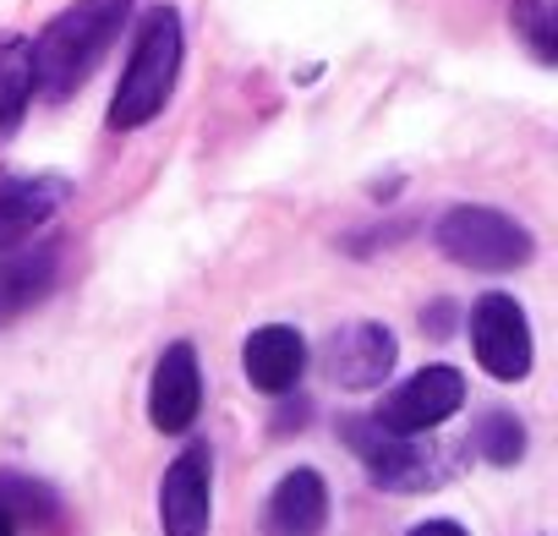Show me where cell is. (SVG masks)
Masks as SVG:
<instances>
[{"mask_svg":"<svg viewBox=\"0 0 558 536\" xmlns=\"http://www.w3.org/2000/svg\"><path fill=\"white\" fill-rule=\"evenodd\" d=\"M181 56H186V34H181V12L175 7H148L126 56V72L110 94V132H137L148 126L181 77Z\"/></svg>","mask_w":558,"mask_h":536,"instance_id":"obj_2","label":"cell"},{"mask_svg":"<svg viewBox=\"0 0 558 536\" xmlns=\"http://www.w3.org/2000/svg\"><path fill=\"white\" fill-rule=\"evenodd\" d=\"M433 246L460 263V268H482V275H504V268H525L536 257V235L487 203H454L438 224H433Z\"/></svg>","mask_w":558,"mask_h":536,"instance_id":"obj_4","label":"cell"},{"mask_svg":"<svg viewBox=\"0 0 558 536\" xmlns=\"http://www.w3.org/2000/svg\"><path fill=\"white\" fill-rule=\"evenodd\" d=\"M208 520H214V454L208 443H186L159 482V531L208 536Z\"/></svg>","mask_w":558,"mask_h":536,"instance_id":"obj_8","label":"cell"},{"mask_svg":"<svg viewBox=\"0 0 558 536\" xmlns=\"http://www.w3.org/2000/svg\"><path fill=\"white\" fill-rule=\"evenodd\" d=\"M132 7L137 0H72L61 17H50L45 34L28 39V50H34V94L50 99V105L72 99L99 72V61L116 50Z\"/></svg>","mask_w":558,"mask_h":536,"instance_id":"obj_1","label":"cell"},{"mask_svg":"<svg viewBox=\"0 0 558 536\" xmlns=\"http://www.w3.org/2000/svg\"><path fill=\"white\" fill-rule=\"evenodd\" d=\"M411 536H471L465 525H454V520H422Z\"/></svg>","mask_w":558,"mask_h":536,"instance_id":"obj_18","label":"cell"},{"mask_svg":"<svg viewBox=\"0 0 558 536\" xmlns=\"http://www.w3.org/2000/svg\"><path fill=\"white\" fill-rule=\"evenodd\" d=\"M395 362H400V340H395V329H384L373 318L340 324L324 340V356H318L324 378L340 383V389H378V383H389Z\"/></svg>","mask_w":558,"mask_h":536,"instance_id":"obj_7","label":"cell"},{"mask_svg":"<svg viewBox=\"0 0 558 536\" xmlns=\"http://www.w3.org/2000/svg\"><path fill=\"white\" fill-rule=\"evenodd\" d=\"M72 197L66 175H0V246H17L45 230Z\"/></svg>","mask_w":558,"mask_h":536,"instance_id":"obj_12","label":"cell"},{"mask_svg":"<svg viewBox=\"0 0 558 536\" xmlns=\"http://www.w3.org/2000/svg\"><path fill=\"white\" fill-rule=\"evenodd\" d=\"M17 531H23V525H17V514H12L7 503H0V536H17Z\"/></svg>","mask_w":558,"mask_h":536,"instance_id":"obj_19","label":"cell"},{"mask_svg":"<svg viewBox=\"0 0 558 536\" xmlns=\"http://www.w3.org/2000/svg\"><path fill=\"white\" fill-rule=\"evenodd\" d=\"M203 411V373H197V351L192 340H175L159 367H154V383H148V422L159 433H186Z\"/></svg>","mask_w":558,"mask_h":536,"instance_id":"obj_10","label":"cell"},{"mask_svg":"<svg viewBox=\"0 0 558 536\" xmlns=\"http://www.w3.org/2000/svg\"><path fill=\"white\" fill-rule=\"evenodd\" d=\"M324 525H329V482L313 465L286 471L263 503V531L268 536H324Z\"/></svg>","mask_w":558,"mask_h":536,"instance_id":"obj_13","label":"cell"},{"mask_svg":"<svg viewBox=\"0 0 558 536\" xmlns=\"http://www.w3.org/2000/svg\"><path fill=\"white\" fill-rule=\"evenodd\" d=\"M0 503L17 514V525H56V514H61L56 487H45L28 471H0Z\"/></svg>","mask_w":558,"mask_h":536,"instance_id":"obj_16","label":"cell"},{"mask_svg":"<svg viewBox=\"0 0 558 536\" xmlns=\"http://www.w3.org/2000/svg\"><path fill=\"white\" fill-rule=\"evenodd\" d=\"M471 351H476L487 378L520 383L531 373V318H525V307L514 296H504V291L476 296V307H471Z\"/></svg>","mask_w":558,"mask_h":536,"instance_id":"obj_5","label":"cell"},{"mask_svg":"<svg viewBox=\"0 0 558 536\" xmlns=\"http://www.w3.org/2000/svg\"><path fill=\"white\" fill-rule=\"evenodd\" d=\"M34 105V50L23 34H0V137H12Z\"/></svg>","mask_w":558,"mask_h":536,"instance_id":"obj_14","label":"cell"},{"mask_svg":"<svg viewBox=\"0 0 558 536\" xmlns=\"http://www.w3.org/2000/svg\"><path fill=\"white\" fill-rule=\"evenodd\" d=\"M241 367H246V383L257 394H274V400L279 394H296V383L307 373V340H302V329H291V324L252 329L246 345H241Z\"/></svg>","mask_w":558,"mask_h":536,"instance_id":"obj_11","label":"cell"},{"mask_svg":"<svg viewBox=\"0 0 558 536\" xmlns=\"http://www.w3.org/2000/svg\"><path fill=\"white\" fill-rule=\"evenodd\" d=\"M460 405H465V378H460V367L433 362V367L411 373L405 383H395V389L384 394V405L373 411V422L389 427V433H433V427H444Z\"/></svg>","mask_w":558,"mask_h":536,"instance_id":"obj_6","label":"cell"},{"mask_svg":"<svg viewBox=\"0 0 558 536\" xmlns=\"http://www.w3.org/2000/svg\"><path fill=\"white\" fill-rule=\"evenodd\" d=\"M56 275H61V241L0 246V329L17 324L28 307H39L56 291Z\"/></svg>","mask_w":558,"mask_h":536,"instance_id":"obj_9","label":"cell"},{"mask_svg":"<svg viewBox=\"0 0 558 536\" xmlns=\"http://www.w3.org/2000/svg\"><path fill=\"white\" fill-rule=\"evenodd\" d=\"M340 438L362 454L373 487H384V492H433L460 465V449H449V443H438L427 433H389L373 416L340 422Z\"/></svg>","mask_w":558,"mask_h":536,"instance_id":"obj_3","label":"cell"},{"mask_svg":"<svg viewBox=\"0 0 558 536\" xmlns=\"http://www.w3.org/2000/svg\"><path fill=\"white\" fill-rule=\"evenodd\" d=\"M509 23L520 45L536 56V66H558V23H553V0H514Z\"/></svg>","mask_w":558,"mask_h":536,"instance_id":"obj_17","label":"cell"},{"mask_svg":"<svg viewBox=\"0 0 558 536\" xmlns=\"http://www.w3.org/2000/svg\"><path fill=\"white\" fill-rule=\"evenodd\" d=\"M471 454H482L487 465H514V460H525V422H520L514 411H504V405L482 411L476 427H471Z\"/></svg>","mask_w":558,"mask_h":536,"instance_id":"obj_15","label":"cell"}]
</instances>
